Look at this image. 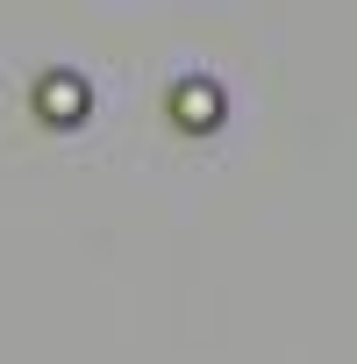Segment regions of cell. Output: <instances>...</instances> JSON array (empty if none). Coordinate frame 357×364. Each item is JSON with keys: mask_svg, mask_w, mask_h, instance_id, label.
I'll return each instance as SVG.
<instances>
[{"mask_svg": "<svg viewBox=\"0 0 357 364\" xmlns=\"http://www.w3.org/2000/svg\"><path fill=\"white\" fill-rule=\"evenodd\" d=\"M171 107H178V122H186V129H215V122H222V93H215L208 79H186V86L171 93Z\"/></svg>", "mask_w": 357, "mask_h": 364, "instance_id": "cell-1", "label": "cell"}, {"mask_svg": "<svg viewBox=\"0 0 357 364\" xmlns=\"http://www.w3.org/2000/svg\"><path fill=\"white\" fill-rule=\"evenodd\" d=\"M43 107H50V114H58V129H65V122L79 114V86H72V79H50V86H43Z\"/></svg>", "mask_w": 357, "mask_h": 364, "instance_id": "cell-2", "label": "cell"}]
</instances>
